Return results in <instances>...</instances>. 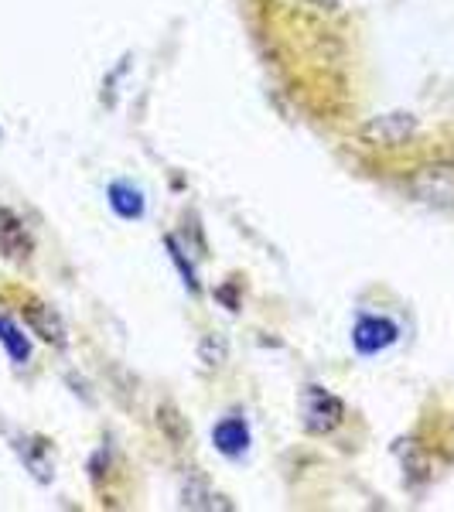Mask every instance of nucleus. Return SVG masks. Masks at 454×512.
<instances>
[{
  "mask_svg": "<svg viewBox=\"0 0 454 512\" xmlns=\"http://www.w3.org/2000/svg\"><path fill=\"white\" fill-rule=\"evenodd\" d=\"M0 345L7 349V355H11L14 366H28L31 362V342L28 335L21 332L18 325H14L7 315H0Z\"/></svg>",
  "mask_w": 454,
  "mask_h": 512,
  "instance_id": "9",
  "label": "nucleus"
},
{
  "mask_svg": "<svg viewBox=\"0 0 454 512\" xmlns=\"http://www.w3.org/2000/svg\"><path fill=\"white\" fill-rule=\"evenodd\" d=\"M315 4H332V0H315Z\"/></svg>",
  "mask_w": 454,
  "mask_h": 512,
  "instance_id": "11",
  "label": "nucleus"
},
{
  "mask_svg": "<svg viewBox=\"0 0 454 512\" xmlns=\"http://www.w3.org/2000/svg\"><path fill=\"white\" fill-rule=\"evenodd\" d=\"M31 253H35V239H31L24 219L7 209V205H0V260L24 263Z\"/></svg>",
  "mask_w": 454,
  "mask_h": 512,
  "instance_id": "3",
  "label": "nucleus"
},
{
  "mask_svg": "<svg viewBox=\"0 0 454 512\" xmlns=\"http://www.w3.org/2000/svg\"><path fill=\"white\" fill-rule=\"evenodd\" d=\"M396 335H400V328H396L390 318H376V315H362L356 321V328H352V342H356V349L362 355H376V352L390 349L396 342Z\"/></svg>",
  "mask_w": 454,
  "mask_h": 512,
  "instance_id": "6",
  "label": "nucleus"
},
{
  "mask_svg": "<svg viewBox=\"0 0 454 512\" xmlns=\"http://www.w3.org/2000/svg\"><path fill=\"white\" fill-rule=\"evenodd\" d=\"M212 444L226 458H239V454H246V448H250V424L243 417H222L212 427Z\"/></svg>",
  "mask_w": 454,
  "mask_h": 512,
  "instance_id": "7",
  "label": "nucleus"
},
{
  "mask_svg": "<svg viewBox=\"0 0 454 512\" xmlns=\"http://www.w3.org/2000/svg\"><path fill=\"white\" fill-rule=\"evenodd\" d=\"M414 195L420 202L448 209L454 205V164H427L414 175Z\"/></svg>",
  "mask_w": 454,
  "mask_h": 512,
  "instance_id": "2",
  "label": "nucleus"
},
{
  "mask_svg": "<svg viewBox=\"0 0 454 512\" xmlns=\"http://www.w3.org/2000/svg\"><path fill=\"white\" fill-rule=\"evenodd\" d=\"M417 134V120L410 113H383L362 127V137L379 147H400Z\"/></svg>",
  "mask_w": 454,
  "mask_h": 512,
  "instance_id": "4",
  "label": "nucleus"
},
{
  "mask_svg": "<svg viewBox=\"0 0 454 512\" xmlns=\"http://www.w3.org/2000/svg\"><path fill=\"white\" fill-rule=\"evenodd\" d=\"M345 420V403L335 393L321 390V386H308L304 390V427L311 434H332Z\"/></svg>",
  "mask_w": 454,
  "mask_h": 512,
  "instance_id": "1",
  "label": "nucleus"
},
{
  "mask_svg": "<svg viewBox=\"0 0 454 512\" xmlns=\"http://www.w3.org/2000/svg\"><path fill=\"white\" fill-rule=\"evenodd\" d=\"M168 250H171V256H175V263H178V267H181V277H185V284L192 287V291H198L195 270H192V267H188V263H185V256H181V250H178V246H175V239H168Z\"/></svg>",
  "mask_w": 454,
  "mask_h": 512,
  "instance_id": "10",
  "label": "nucleus"
},
{
  "mask_svg": "<svg viewBox=\"0 0 454 512\" xmlns=\"http://www.w3.org/2000/svg\"><path fill=\"white\" fill-rule=\"evenodd\" d=\"M110 205L120 219H140L144 216V192L127 181H113L110 185Z\"/></svg>",
  "mask_w": 454,
  "mask_h": 512,
  "instance_id": "8",
  "label": "nucleus"
},
{
  "mask_svg": "<svg viewBox=\"0 0 454 512\" xmlns=\"http://www.w3.org/2000/svg\"><path fill=\"white\" fill-rule=\"evenodd\" d=\"M24 325H28L41 342L55 345V349H65V345H69V332H65L62 315L55 308H48V304L35 301V297L24 301Z\"/></svg>",
  "mask_w": 454,
  "mask_h": 512,
  "instance_id": "5",
  "label": "nucleus"
}]
</instances>
